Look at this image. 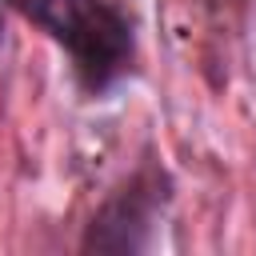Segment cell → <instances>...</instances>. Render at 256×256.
Segmentation results:
<instances>
[{
  "label": "cell",
  "mask_w": 256,
  "mask_h": 256,
  "mask_svg": "<svg viewBox=\"0 0 256 256\" xmlns=\"http://www.w3.org/2000/svg\"><path fill=\"white\" fill-rule=\"evenodd\" d=\"M8 8L68 52L84 96H108L136 68V28L112 0H8Z\"/></svg>",
  "instance_id": "6da1fadb"
},
{
  "label": "cell",
  "mask_w": 256,
  "mask_h": 256,
  "mask_svg": "<svg viewBox=\"0 0 256 256\" xmlns=\"http://www.w3.org/2000/svg\"><path fill=\"white\" fill-rule=\"evenodd\" d=\"M172 200V176L160 160H144L128 180H120L80 236V252H144L152 244L156 220Z\"/></svg>",
  "instance_id": "7a4b0ae2"
},
{
  "label": "cell",
  "mask_w": 256,
  "mask_h": 256,
  "mask_svg": "<svg viewBox=\"0 0 256 256\" xmlns=\"http://www.w3.org/2000/svg\"><path fill=\"white\" fill-rule=\"evenodd\" d=\"M0 32H4V12H0Z\"/></svg>",
  "instance_id": "3957f363"
}]
</instances>
